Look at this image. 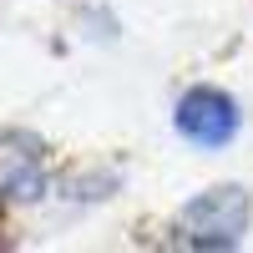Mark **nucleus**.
Returning <instances> with one entry per match:
<instances>
[{
    "mask_svg": "<svg viewBox=\"0 0 253 253\" xmlns=\"http://www.w3.org/2000/svg\"><path fill=\"white\" fill-rule=\"evenodd\" d=\"M248 233V193L243 187H208L182 208V238L193 248H233Z\"/></svg>",
    "mask_w": 253,
    "mask_h": 253,
    "instance_id": "1",
    "label": "nucleus"
},
{
    "mask_svg": "<svg viewBox=\"0 0 253 253\" xmlns=\"http://www.w3.org/2000/svg\"><path fill=\"white\" fill-rule=\"evenodd\" d=\"M177 132L198 147H228L238 137V101L218 86H193L177 101Z\"/></svg>",
    "mask_w": 253,
    "mask_h": 253,
    "instance_id": "2",
    "label": "nucleus"
}]
</instances>
